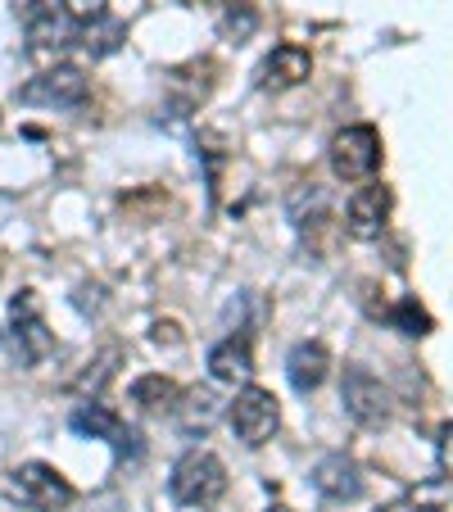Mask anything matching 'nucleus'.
I'll return each mask as SVG.
<instances>
[{"label":"nucleus","mask_w":453,"mask_h":512,"mask_svg":"<svg viewBox=\"0 0 453 512\" xmlns=\"http://www.w3.org/2000/svg\"><path fill=\"white\" fill-rule=\"evenodd\" d=\"M168 494L182 508H213L227 494V467L209 449H191V454L177 458L173 476H168Z\"/></svg>","instance_id":"obj_1"},{"label":"nucleus","mask_w":453,"mask_h":512,"mask_svg":"<svg viewBox=\"0 0 453 512\" xmlns=\"http://www.w3.org/2000/svg\"><path fill=\"white\" fill-rule=\"evenodd\" d=\"M309 68H313V59L304 46H277L268 59H263L259 82L268 91H286V87H299V82L309 78Z\"/></svg>","instance_id":"obj_12"},{"label":"nucleus","mask_w":453,"mask_h":512,"mask_svg":"<svg viewBox=\"0 0 453 512\" xmlns=\"http://www.w3.org/2000/svg\"><path fill=\"white\" fill-rule=\"evenodd\" d=\"M313 485H318V494H327V499L349 503L363 494V472H358V463L349 454H327L313 467Z\"/></svg>","instance_id":"obj_11"},{"label":"nucleus","mask_w":453,"mask_h":512,"mask_svg":"<svg viewBox=\"0 0 453 512\" xmlns=\"http://www.w3.org/2000/svg\"><path fill=\"white\" fill-rule=\"evenodd\" d=\"M59 14L68 23H96L109 14V0H59Z\"/></svg>","instance_id":"obj_20"},{"label":"nucleus","mask_w":453,"mask_h":512,"mask_svg":"<svg viewBox=\"0 0 453 512\" xmlns=\"http://www.w3.org/2000/svg\"><path fill=\"white\" fill-rule=\"evenodd\" d=\"M381 512H408V508H404V503H390V508H381Z\"/></svg>","instance_id":"obj_22"},{"label":"nucleus","mask_w":453,"mask_h":512,"mask_svg":"<svg viewBox=\"0 0 453 512\" xmlns=\"http://www.w3.org/2000/svg\"><path fill=\"white\" fill-rule=\"evenodd\" d=\"M209 372L213 381H227V386H236V381H250L254 372V349L245 336H227L222 345L209 349Z\"/></svg>","instance_id":"obj_13"},{"label":"nucleus","mask_w":453,"mask_h":512,"mask_svg":"<svg viewBox=\"0 0 453 512\" xmlns=\"http://www.w3.org/2000/svg\"><path fill=\"white\" fill-rule=\"evenodd\" d=\"M327 372H331V349L322 345V340H299V345L290 349L286 377L299 395H313V390L327 381Z\"/></svg>","instance_id":"obj_10"},{"label":"nucleus","mask_w":453,"mask_h":512,"mask_svg":"<svg viewBox=\"0 0 453 512\" xmlns=\"http://www.w3.org/2000/svg\"><path fill=\"white\" fill-rule=\"evenodd\" d=\"M390 322H395L399 331H404V336H426V331H431V313L422 309V304H417V295H404V300L395 304V309L386 313Z\"/></svg>","instance_id":"obj_19"},{"label":"nucleus","mask_w":453,"mask_h":512,"mask_svg":"<svg viewBox=\"0 0 453 512\" xmlns=\"http://www.w3.org/2000/svg\"><path fill=\"white\" fill-rule=\"evenodd\" d=\"M68 426H73L78 435H91V440H109V445L118 449V458H136V454H141L136 431L118 413H109L105 404H82L78 413L68 417Z\"/></svg>","instance_id":"obj_9"},{"label":"nucleus","mask_w":453,"mask_h":512,"mask_svg":"<svg viewBox=\"0 0 453 512\" xmlns=\"http://www.w3.org/2000/svg\"><path fill=\"white\" fill-rule=\"evenodd\" d=\"M227 422H232L236 440H245L250 449L268 445L272 435H277L281 426V408H277V395L263 386H245L241 395H236L232 413H227Z\"/></svg>","instance_id":"obj_4"},{"label":"nucleus","mask_w":453,"mask_h":512,"mask_svg":"<svg viewBox=\"0 0 453 512\" xmlns=\"http://www.w3.org/2000/svg\"><path fill=\"white\" fill-rule=\"evenodd\" d=\"M132 404L145 408V413H159V408H177V386L164 377V372L136 377V381H132Z\"/></svg>","instance_id":"obj_15"},{"label":"nucleus","mask_w":453,"mask_h":512,"mask_svg":"<svg viewBox=\"0 0 453 512\" xmlns=\"http://www.w3.org/2000/svg\"><path fill=\"white\" fill-rule=\"evenodd\" d=\"M254 28H259V14H254V5H245V0H236V5H222L218 10V32L227 41H250L254 37Z\"/></svg>","instance_id":"obj_18"},{"label":"nucleus","mask_w":453,"mask_h":512,"mask_svg":"<svg viewBox=\"0 0 453 512\" xmlns=\"http://www.w3.org/2000/svg\"><path fill=\"white\" fill-rule=\"evenodd\" d=\"M177 413H182V426L186 431H209L213 422H218V395H213V390H191V395H186V404H177Z\"/></svg>","instance_id":"obj_17"},{"label":"nucleus","mask_w":453,"mask_h":512,"mask_svg":"<svg viewBox=\"0 0 453 512\" xmlns=\"http://www.w3.org/2000/svg\"><path fill=\"white\" fill-rule=\"evenodd\" d=\"M390 209H395V191H390V186H381V182L358 186V191L349 195V204H345L349 236H358V241H376V236L386 232Z\"/></svg>","instance_id":"obj_7"},{"label":"nucleus","mask_w":453,"mask_h":512,"mask_svg":"<svg viewBox=\"0 0 453 512\" xmlns=\"http://www.w3.org/2000/svg\"><path fill=\"white\" fill-rule=\"evenodd\" d=\"M123 37H127V28L118 19H96V23H87V28H82V46L91 50V59H105V55H114L118 46H123Z\"/></svg>","instance_id":"obj_16"},{"label":"nucleus","mask_w":453,"mask_h":512,"mask_svg":"<svg viewBox=\"0 0 453 512\" xmlns=\"http://www.w3.org/2000/svg\"><path fill=\"white\" fill-rule=\"evenodd\" d=\"M408 512H453V476H431V481H417L404 494Z\"/></svg>","instance_id":"obj_14"},{"label":"nucleus","mask_w":453,"mask_h":512,"mask_svg":"<svg viewBox=\"0 0 453 512\" xmlns=\"http://www.w3.org/2000/svg\"><path fill=\"white\" fill-rule=\"evenodd\" d=\"M376 168H381V132L372 123L345 127L331 141V173L340 182H372Z\"/></svg>","instance_id":"obj_2"},{"label":"nucleus","mask_w":453,"mask_h":512,"mask_svg":"<svg viewBox=\"0 0 453 512\" xmlns=\"http://www.w3.org/2000/svg\"><path fill=\"white\" fill-rule=\"evenodd\" d=\"M10 327H14V349H19L23 363H41V358H50L55 336L46 331L37 290H19V295L10 300Z\"/></svg>","instance_id":"obj_6"},{"label":"nucleus","mask_w":453,"mask_h":512,"mask_svg":"<svg viewBox=\"0 0 453 512\" xmlns=\"http://www.w3.org/2000/svg\"><path fill=\"white\" fill-rule=\"evenodd\" d=\"M10 494L32 512H64L73 503V485L50 463H23L10 472Z\"/></svg>","instance_id":"obj_3"},{"label":"nucleus","mask_w":453,"mask_h":512,"mask_svg":"<svg viewBox=\"0 0 453 512\" xmlns=\"http://www.w3.org/2000/svg\"><path fill=\"white\" fill-rule=\"evenodd\" d=\"M19 100L41 109H73L87 100V73L78 64H55L41 78H32L28 87H19Z\"/></svg>","instance_id":"obj_5"},{"label":"nucleus","mask_w":453,"mask_h":512,"mask_svg":"<svg viewBox=\"0 0 453 512\" xmlns=\"http://www.w3.org/2000/svg\"><path fill=\"white\" fill-rule=\"evenodd\" d=\"M444 454L453 458V426H449V431H444Z\"/></svg>","instance_id":"obj_21"},{"label":"nucleus","mask_w":453,"mask_h":512,"mask_svg":"<svg viewBox=\"0 0 453 512\" xmlns=\"http://www.w3.org/2000/svg\"><path fill=\"white\" fill-rule=\"evenodd\" d=\"M340 399H345V413L354 417L358 426H386L390 422V390L363 368L345 372V386H340Z\"/></svg>","instance_id":"obj_8"}]
</instances>
